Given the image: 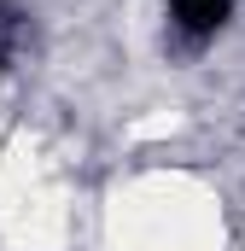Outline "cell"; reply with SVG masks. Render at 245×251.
Returning a JSON list of instances; mask_svg holds the SVG:
<instances>
[{
	"mask_svg": "<svg viewBox=\"0 0 245 251\" xmlns=\"http://www.w3.org/2000/svg\"><path fill=\"white\" fill-rule=\"evenodd\" d=\"M170 18H175L181 35L204 41V35H216L228 24V0H170Z\"/></svg>",
	"mask_w": 245,
	"mask_h": 251,
	"instance_id": "1",
	"label": "cell"
},
{
	"mask_svg": "<svg viewBox=\"0 0 245 251\" xmlns=\"http://www.w3.org/2000/svg\"><path fill=\"white\" fill-rule=\"evenodd\" d=\"M12 41H18V12H6V6H0V64L12 59Z\"/></svg>",
	"mask_w": 245,
	"mask_h": 251,
	"instance_id": "2",
	"label": "cell"
}]
</instances>
